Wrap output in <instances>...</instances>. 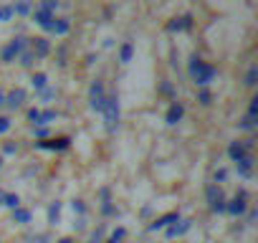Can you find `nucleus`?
I'll use <instances>...</instances> for the list:
<instances>
[{
  "instance_id": "f257e3e1",
  "label": "nucleus",
  "mask_w": 258,
  "mask_h": 243,
  "mask_svg": "<svg viewBox=\"0 0 258 243\" xmlns=\"http://www.w3.org/2000/svg\"><path fill=\"white\" fill-rule=\"evenodd\" d=\"M187 74H190V79H192L195 86L208 89V84L218 76V69H215L213 64L203 61L200 56H190V61H187Z\"/></svg>"
},
{
  "instance_id": "f03ea898",
  "label": "nucleus",
  "mask_w": 258,
  "mask_h": 243,
  "mask_svg": "<svg viewBox=\"0 0 258 243\" xmlns=\"http://www.w3.org/2000/svg\"><path fill=\"white\" fill-rule=\"evenodd\" d=\"M106 132H116L119 122H121V104H119V94H106V104L101 109Z\"/></svg>"
},
{
  "instance_id": "7ed1b4c3",
  "label": "nucleus",
  "mask_w": 258,
  "mask_h": 243,
  "mask_svg": "<svg viewBox=\"0 0 258 243\" xmlns=\"http://www.w3.org/2000/svg\"><path fill=\"white\" fill-rule=\"evenodd\" d=\"M205 198H208V208H210L213 213H225V203H228V198H225V193H223L220 185L210 183V185L205 188Z\"/></svg>"
},
{
  "instance_id": "20e7f679",
  "label": "nucleus",
  "mask_w": 258,
  "mask_h": 243,
  "mask_svg": "<svg viewBox=\"0 0 258 243\" xmlns=\"http://www.w3.org/2000/svg\"><path fill=\"white\" fill-rule=\"evenodd\" d=\"M89 104H91V109L96 114H101V109L106 104V89H104V81L101 79L91 81V86H89Z\"/></svg>"
},
{
  "instance_id": "39448f33",
  "label": "nucleus",
  "mask_w": 258,
  "mask_h": 243,
  "mask_svg": "<svg viewBox=\"0 0 258 243\" xmlns=\"http://www.w3.org/2000/svg\"><path fill=\"white\" fill-rule=\"evenodd\" d=\"M245 210H248V193H245V190H238V193L225 203V213H230L233 218H240Z\"/></svg>"
},
{
  "instance_id": "423d86ee",
  "label": "nucleus",
  "mask_w": 258,
  "mask_h": 243,
  "mask_svg": "<svg viewBox=\"0 0 258 243\" xmlns=\"http://www.w3.org/2000/svg\"><path fill=\"white\" fill-rule=\"evenodd\" d=\"M250 150H253V140H235L228 145V157L233 162H240L245 155H250Z\"/></svg>"
},
{
  "instance_id": "0eeeda50",
  "label": "nucleus",
  "mask_w": 258,
  "mask_h": 243,
  "mask_svg": "<svg viewBox=\"0 0 258 243\" xmlns=\"http://www.w3.org/2000/svg\"><path fill=\"white\" fill-rule=\"evenodd\" d=\"M28 51L36 56V61L38 58H46V56H51V41L48 38H28Z\"/></svg>"
},
{
  "instance_id": "6e6552de",
  "label": "nucleus",
  "mask_w": 258,
  "mask_h": 243,
  "mask_svg": "<svg viewBox=\"0 0 258 243\" xmlns=\"http://www.w3.org/2000/svg\"><path fill=\"white\" fill-rule=\"evenodd\" d=\"M182 116H185V104H182V101H177V99H172V104L167 106L165 122H167L170 127H175L177 122H182Z\"/></svg>"
},
{
  "instance_id": "1a4fd4ad",
  "label": "nucleus",
  "mask_w": 258,
  "mask_h": 243,
  "mask_svg": "<svg viewBox=\"0 0 258 243\" xmlns=\"http://www.w3.org/2000/svg\"><path fill=\"white\" fill-rule=\"evenodd\" d=\"M182 215H180V210H170V213H165V215H160L155 223H150V230H162V228H170L172 223H177Z\"/></svg>"
},
{
  "instance_id": "9d476101",
  "label": "nucleus",
  "mask_w": 258,
  "mask_h": 243,
  "mask_svg": "<svg viewBox=\"0 0 258 243\" xmlns=\"http://www.w3.org/2000/svg\"><path fill=\"white\" fill-rule=\"evenodd\" d=\"M190 228H192V220H190V218H180L177 223H172L170 228H165V235H167V238H180V235H185Z\"/></svg>"
},
{
  "instance_id": "9b49d317",
  "label": "nucleus",
  "mask_w": 258,
  "mask_h": 243,
  "mask_svg": "<svg viewBox=\"0 0 258 243\" xmlns=\"http://www.w3.org/2000/svg\"><path fill=\"white\" fill-rule=\"evenodd\" d=\"M33 18H36V23H38L46 33H51V26H53V21H56V13H48V11L38 8V11L33 13Z\"/></svg>"
},
{
  "instance_id": "f8f14e48",
  "label": "nucleus",
  "mask_w": 258,
  "mask_h": 243,
  "mask_svg": "<svg viewBox=\"0 0 258 243\" xmlns=\"http://www.w3.org/2000/svg\"><path fill=\"white\" fill-rule=\"evenodd\" d=\"M190 28H192V16H180V18H172L167 23L170 33H180V31H190Z\"/></svg>"
},
{
  "instance_id": "ddd939ff",
  "label": "nucleus",
  "mask_w": 258,
  "mask_h": 243,
  "mask_svg": "<svg viewBox=\"0 0 258 243\" xmlns=\"http://www.w3.org/2000/svg\"><path fill=\"white\" fill-rule=\"evenodd\" d=\"M36 147H41V150H69L71 140L69 137H53L48 142H36Z\"/></svg>"
},
{
  "instance_id": "4468645a",
  "label": "nucleus",
  "mask_w": 258,
  "mask_h": 243,
  "mask_svg": "<svg viewBox=\"0 0 258 243\" xmlns=\"http://www.w3.org/2000/svg\"><path fill=\"white\" fill-rule=\"evenodd\" d=\"M235 170L243 180H250L253 177V155H245L240 162H235Z\"/></svg>"
},
{
  "instance_id": "2eb2a0df",
  "label": "nucleus",
  "mask_w": 258,
  "mask_h": 243,
  "mask_svg": "<svg viewBox=\"0 0 258 243\" xmlns=\"http://www.w3.org/2000/svg\"><path fill=\"white\" fill-rule=\"evenodd\" d=\"M23 101H26V89H13V91L6 96V104H8L11 109H21Z\"/></svg>"
},
{
  "instance_id": "dca6fc26",
  "label": "nucleus",
  "mask_w": 258,
  "mask_h": 243,
  "mask_svg": "<svg viewBox=\"0 0 258 243\" xmlns=\"http://www.w3.org/2000/svg\"><path fill=\"white\" fill-rule=\"evenodd\" d=\"M135 58V43L132 41H124L121 46H119V61L121 64H129Z\"/></svg>"
},
{
  "instance_id": "f3484780",
  "label": "nucleus",
  "mask_w": 258,
  "mask_h": 243,
  "mask_svg": "<svg viewBox=\"0 0 258 243\" xmlns=\"http://www.w3.org/2000/svg\"><path fill=\"white\" fill-rule=\"evenodd\" d=\"M69 31H71V21L69 18H56L53 26H51V33L53 36H66Z\"/></svg>"
},
{
  "instance_id": "a211bd4d",
  "label": "nucleus",
  "mask_w": 258,
  "mask_h": 243,
  "mask_svg": "<svg viewBox=\"0 0 258 243\" xmlns=\"http://www.w3.org/2000/svg\"><path fill=\"white\" fill-rule=\"evenodd\" d=\"M13 220H16V223H21V225H28V223L33 220V213H31L28 208H23V205H21V208H16V210H13Z\"/></svg>"
},
{
  "instance_id": "6ab92c4d",
  "label": "nucleus",
  "mask_w": 258,
  "mask_h": 243,
  "mask_svg": "<svg viewBox=\"0 0 258 243\" xmlns=\"http://www.w3.org/2000/svg\"><path fill=\"white\" fill-rule=\"evenodd\" d=\"M31 84H33V89H36V91H43V89L48 86V76H46L43 71H36V74H33V79H31Z\"/></svg>"
},
{
  "instance_id": "aec40b11",
  "label": "nucleus",
  "mask_w": 258,
  "mask_h": 243,
  "mask_svg": "<svg viewBox=\"0 0 258 243\" xmlns=\"http://www.w3.org/2000/svg\"><path fill=\"white\" fill-rule=\"evenodd\" d=\"M3 205L11 208V210L21 208V195H18V193H6V195H3Z\"/></svg>"
},
{
  "instance_id": "412c9836",
  "label": "nucleus",
  "mask_w": 258,
  "mask_h": 243,
  "mask_svg": "<svg viewBox=\"0 0 258 243\" xmlns=\"http://www.w3.org/2000/svg\"><path fill=\"white\" fill-rule=\"evenodd\" d=\"M11 46H13V51H16V53L21 56V53H23V51L28 48V38H26V36H16V38L11 41Z\"/></svg>"
},
{
  "instance_id": "4be33fe9",
  "label": "nucleus",
  "mask_w": 258,
  "mask_h": 243,
  "mask_svg": "<svg viewBox=\"0 0 258 243\" xmlns=\"http://www.w3.org/2000/svg\"><path fill=\"white\" fill-rule=\"evenodd\" d=\"M58 215H61V203L56 200V203H51V205H48V223H51V225H56V223H58Z\"/></svg>"
},
{
  "instance_id": "5701e85b",
  "label": "nucleus",
  "mask_w": 258,
  "mask_h": 243,
  "mask_svg": "<svg viewBox=\"0 0 258 243\" xmlns=\"http://www.w3.org/2000/svg\"><path fill=\"white\" fill-rule=\"evenodd\" d=\"M16 58H18V53L13 51V46H11V43H8L3 51H0V61H3V64H13Z\"/></svg>"
},
{
  "instance_id": "b1692460",
  "label": "nucleus",
  "mask_w": 258,
  "mask_h": 243,
  "mask_svg": "<svg viewBox=\"0 0 258 243\" xmlns=\"http://www.w3.org/2000/svg\"><path fill=\"white\" fill-rule=\"evenodd\" d=\"M13 13L16 16H28L31 13V3L28 0H18V3H13Z\"/></svg>"
},
{
  "instance_id": "393cba45",
  "label": "nucleus",
  "mask_w": 258,
  "mask_h": 243,
  "mask_svg": "<svg viewBox=\"0 0 258 243\" xmlns=\"http://www.w3.org/2000/svg\"><path fill=\"white\" fill-rule=\"evenodd\" d=\"M16 13H13V6H0V23H8L13 21Z\"/></svg>"
},
{
  "instance_id": "a878e982",
  "label": "nucleus",
  "mask_w": 258,
  "mask_h": 243,
  "mask_svg": "<svg viewBox=\"0 0 258 243\" xmlns=\"http://www.w3.org/2000/svg\"><path fill=\"white\" fill-rule=\"evenodd\" d=\"M198 101H200L203 106H210V104H213V91H210V89H200V91H198Z\"/></svg>"
},
{
  "instance_id": "bb28decb",
  "label": "nucleus",
  "mask_w": 258,
  "mask_h": 243,
  "mask_svg": "<svg viewBox=\"0 0 258 243\" xmlns=\"http://www.w3.org/2000/svg\"><path fill=\"white\" fill-rule=\"evenodd\" d=\"M238 127H240V130H245V132H250V130L255 127V116H250V114H245V116H243V119L238 122Z\"/></svg>"
},
{
  "instance_id": "cd10ccee",
  "label": "nucleus",
  "mask_w": 258,
  "mask_h": 243,
  "mask_svg": "<svg viewBox=\"0 0 258 243\" xmlns=\"http://www.w3.org/2000/svg\"><path fill=\"white\" fill-rule=\"evenodd\" d=\"M18 58H21V66H26V69H31V66L36 64V56H33V53H31L28 48H26V51H23V53H21Z\"/></svg>"
},
{
  "instance_id": "c85d7f7f",
  "label": "nucleus",
  "mask_w": 258,
  "mask_h": 243,
  "mask_svg": "<svg viewBox=\"0 0 258 243\" xmlns=\"http://www.w3.org/2000/svg\"><path fill=\"white\" fill-rule=\"evenodd\" d=\"M124 235H126V228H124V225H119V228H114V230H111V238H109V240H111V243H121V240H124Z\"/></svg>"
},
{
  "instance_id": "c756f323",
  "label": "nucleus",
  "mask_w": 258,
  "mask_h": 243,
  "mask_svg": "<svg viewBox=\"0 0 258 243\" xmlns=\"http://www.w3.org/2000/svg\"><path fill=\"white\" fill-rule=\"evenodd\" d=\"M56 116H58V114H56L53 109H41V125H51Z\"/></svg>"
},
{
  "instance_id": "7c9ffc66",
  "label": "nucleus",
  "mask_w": 258,
  "mask_h": 243,
  "mask_svg": "<svg viewBox=\"0 0 258 243\" xmlns=\"http://www.w3.org/2000/svg\"><path fill=\"white\" fill-rule=\"evenodd\" d=\"M28 119L33 122L36 127H43V125H41V109H38V106H31V109H28Z\"/></svg>"
},
{
  "instance_id": "2f4dec72",
  "label": "nucleus",
  "mask_w": 258,
  "mask_h": 243,
  "mask_svg": "<svg viewBox=\"0 0 258 243\" xmlns=\"http://www.w3.org/2000/svg\"><path fill=\"white\" fill-rule=\"evenodd\" d=\"M38 8H43V11H48V13H56L58 0H41V6H38Z\"/></svg>"
},
{
  "instance_id": "473e14b6",
  "label": "nucleus",
  "mask_w": 258,
  "mask_h": 243,
  "mask_svg": "<svg viewBox=\"0 0 258 243\" xmlns=\"http://www.w3.org/2000/svg\"><path fill=\"white\" fill-rule=\"evenodd\" d=\"M11 127H13V122H11V116H0V135H6V132H11Z\"/></svg>"
},
{
  "instance_id": "72a5a7b5",
  "label": "nucleus",
  "mask_w": 258,
  "mask_h": 243,
  "mask_svg": "<svg viewBox=\"0 0 258 243\" xmlns=\"http://www.w3.org/2000/svg\"><path fill=\"white\" fill-rule=\"evenodd\" d=\"M255 76H258V71H255V66H250L248 74H245V84L248 86H255Z\"/></svg>"
},
{
  "instance_id": "f704fd0d",
  "label": "nucleus",
  "mask_w": 258,
  "mask_h": 243,
  "mask_svg": "<svg viewBox=\"0 0 258 243\" xmlns=\"http://www.w3.org/2000/svg\"><path fill=\"white\" fill-rule=\"evenodd\" d=\"M101 213H104L106 218H109V215H116V208L111 205V200H109V203H101Z\"/></svg>"
},
{
  "instance_id": "c9c22d12",
  "label": "nucleus",
  "mask_w": 258,
  "mask_h": 243,
  "mask_svg": "<svg viewBox=\"0 0 258 243\" xmlns=\"http://www.w3.org/2000/svg\"><path fill=\"white\" fill-rule=\"evenodd\" d=\"M74 210H76L79 215H86V203H84V200H74Z\"/></svg>"
},
{
  "instance_id": "e433bc0d",
  "label": "nucleus",
  "mask_w": 258,
  "mask_h": 243,
  "mask_svg": "<svg viewBox=\"0 0 258 243\" xmlns=\"http://www.w3.org/2000/svg\"><path fill=\"white\" fill-rule=\"evenodd\" d=\"M248 114H250V116H255V114H258V99H255V96L250 99V106H248Z\"/></svg>"
},
{
  "instance_id": "4c0bfd02",
  "label": "nucleus",
  "mask_w": 258,
  "mask_h": 243,
  "mask_svg": "<svg viewBox=\"0 0 258 243\" xmlns=\"http://www.w3.org/2000/svg\"><path fill=\"white\" fill-rule=\"evenodd\" d=\"M38 94H41V99H43V101H48V99H51V96H53V94H56V91H53V89H48V86H46V89H43V91H38Z\"/></svg>"
},
{
  "instance_id": "58836bf2",
  "label": "nucleus",
  "mask_w": 258,
  "mask_h": 243,
  "mask_svg": "<svg viewBox=\"0 0 258 243\" xmlns=\"http://www.w3.org/2000/svg\"><path fill=\"white\" fill-rule=\"evenodd\" d=\"M16 152H18V147H16V145H11V142H8V145H3V155H16Z\"/></svg>"
},
{
  "instance_id": "ea45409f",
  "label": "nucleus",
  "mask_w": 258,
  "mask_h": 243,
  "mask_svg": "<svg viewBox=\"0 0 258 243\" xmlns=\"http://www.w3.org/2000/svg\"><path fill=\"white\" fill-rule=\"evenodd\" d=\"M36 137H38V140H48V130H46V127H38V130H36Z\"/></svg>"
},
{
  "instance_id": "a19ab883",
  "label": "nucleus",
  "mask_w": 258,
  "mask_h": 243,
  "mask_svg": "<svg viewBox=\"0 0 258 243\" xmlns=\"http://www.w3.org/2000/svg\"><path fill=\"white\" fill-rule=\"evenodd\" d=\"M225 175H228V172H225L223 167H220V170H215V183H223V180H225Z\"/></svg>"
},
{
  "instance_id": "79ce46f5",
  "label": "nucleus",
  "mask_w": 258,
  "mask_h": 243,
  "mask_svg": "<svg viewBox=\"0 0 258 243\" xmlns=\"http://www.w3.org/2000/svg\"><path fill=\"white\" fill-rule=\"evenodd\" d=\"M33 243H48V235H38V238H33Z\"/></svg>"
},
{
  "instance_id": "37998d69",
  "label": "nucleus",
  "mask_w": 258,
  "mask_h": 243,
  "mask_svg": "<svg viewBox=\"0 0 258 243\" xmlns=\"http://www.w3.org/2000/svg\"><path fill=\"white\" fill-rule=\"evenodd\" d=\"M162 94H172V86L170 84H162Z\"/></svg>"
},
{
  "instance_id": "c03bdc74",
  "label": "nucleus",
  "mask_w": 258,
  "mask_h": 243,
  "mask_svg": "<svg viewBox=\"0 0 258 243\" xmlns=\"http://www.w3.org/2000/svg\"><path fill=\"white\" fill-rule=\"evenodd\" d=\"M58 243H74V238H69V235H66V238H61Z\"/></svg>"
},
{
  "instance_id": "a18cd8bd",
  "label": "nucleus",
  "mask_w": 258,
  "mask_h": 243,
  "mask_svg": "<svg viewBox=\"0 0 258 243\" xmlns=\"http://www.w3.org/2000/svg\"><path fill=\"white\" fill-rule=\"evenodd\" d=\"M6 104V94H0V106H3Z\"/></svg>"
},
{
  "instance_id": "49530a36",
  "label": "nucleus",
  "mask_w": 258,
  "mask_h": 243,
  "mask_svg": "<svg viewBox=\"0 0 258 243\" xmlns=\"http://www.w3.org/2000/svg\"><path fill=\"white\" fill-rule=\"evenodd\" d=\"M3 195H6V190H0V205H3Z\"/></svg>"
},
{
  "instance_id": "de8ad7c7",
  "label": "nucleus",
  "mask_w": 258,
  "mask_h": 243,
  "mask_svg": "<svg viewBox=\"0 0 258 243\" xmlns=\"http://www.w3.org/2000/svg\"><path fill=\"white\" fill-rule=\"evenodd\" d=\"M0 167H3V157H0Z\"/></svg>"
}]
</instances>
